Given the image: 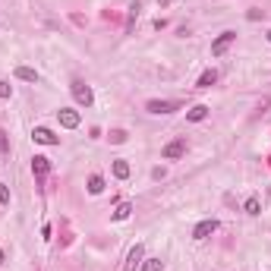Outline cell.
Instances as JSON below:
<instances>
[{"label":"cell","mask_w":271,"mask_h":271,"mask_svg":"<svg viewBox=\"0 0 271 271\" xmlns=\"http://www.w3.org/2000/svg\"><path fill=\"white\" fill-rule=\"evenodd\" d=\"M268 41H271V32H268Z\"/></svg>","instance_id":"cell-25"},{"label":"cell","mask_w":271,"mask_h":271,"mask_svg":"<svg viewBox=\"0 0 271 271\" xmlns=\"http://www.w3.org/2000/svg\"><path fill=\"white\" fill-rule=\"evenodd\" d=\"M136 19H139V0L133 6H129V13H126V35L133 32V25H136Z\"/></svg>","instance_id":"cell-16"},{"label":"cell","mask_w":271,"mask_h":271,"mask_svg":"<svg viewBox=\"0 0 271 271\" xmlns=\"http://www.w3.org/2000/svg\"><path fill=\"white\" fill-rule=\"evenodd\" d=\"M16 79H22V82H38V72L32 67H16Z\"/></svg>","instance_id":"cell-14"},{"label":"cell","mask_w":271,"mask_h":271,"mask_svg":"<svg viewBox=\"0 0 271 271\" xmlns=\"http://www.w3.org/2000/svg\"><path fill=\"white\" fill-rule=\"evenodd\" d=\"M177 108H180L177 101H161V98H151V101L145 104V110H148V114H174Z\"/></svg>","instance_id":"cell-4"},{"label":"cell","mask_w":271,"mask_h":271,"mask_svg":"<svg viewBox=\"0 0 271 271\" xmlns=\"http://www.w3.org/2000/svg\"><path fill=\"white\" fill-rule=\"evenodd\" d=\"M0 158H10V136H6V129H0Z\"/></svg>","instance_id":"cell-19"},{"label":"cell","mask_w":271,"mask_h":271,"mask_svg":"<svg viewBox=\"0 0 271 271\" xmlns=\"http://www.w3.org/2000/svg\"><path fill=\"white\" fill-rule=\"evenodd\" d=\"M3 259H6V255H3V249H0V265H3Z\"/></svg>","instance_id":"cell-24"},{"label":"cell","mask_w":271,"mask_h":271,"mask_svg":"<svg viewBox=\"0 0 271 271\" xmlns=\"http://www.w3.org/2000/svg\"><path fill=\"white\" fill-rule=\"evenodd\" d=\"M215 82H217V72H215V70H205L202 76H199V82H196V85H199V89H211Z\"/></svg>","instance_id":"cell-13"},{"label":"cell","mask_w":271,"mask_h":271,"mask_svg":"<svg viewBox=\"0 0 271 271\" xmlns=\"http://www.w3.org/2000/svg\"><path fill=\"white\" fill-rule=\"evenodd\" d=\"M183 155H186V139H174V142L164 145V151H161L164 161H180Z\"/></svg>","instance_id":"cell-2"},{"label":"cell","mask_w":271,"mask_h":271,"mask_svg":"<svg viewBox=\"0 0 271 271\" xmlns=\"http://www.w3.org/2000/svg\"><path fill=\"white\" fill-rule=\"evenodd\" d=\"M72 98H76L82 108H91V101H95V95H91V85H85L82 79H76V82H72Z\"/></svg>","instance_id":"cell-1"},{"label":"cell","mask_w":271,"mask_h":271,"mask_svg":"<svg viewBox=\"0 0 271 271\" xmlns=\"http://www.w3.org/2000/svg\"><path fill=\"white\" fill-rule=\"evenodd\" d=\"M114 177H117V180H126V177H129V161H126V158L114 161Z\"/></svg>","instance_id":"cell-12"},{"label":"cell","mask_w":271,"mask_h":271,"mask_svg":"<svg viewBox=\"0 0 271 271\" xmlns=\"http://www.w3.org/2000/svg\"><path fill=\"white\" fill-rule=\"evenodd\" d=\"M142 259H145V246H142V243H136V246L129 249V255H126V265H123V271H136L139 265H142Z\"/></svg>","instance_id":"cell-5"},{"label":"cell","mask_w":271,"mask_h":271,"mask_svg":"<svg viewBox=\"0 0 271 271\" xmlns=\"http://www.w3.org/2000/svg\"><path fill=\"white\" fill-rule=\"evenodd\" d=\"M32 174L41 180V177H48L51 174V158H44V155H35L32 158Z\"/></svg>","instance_id":"cell-8"},{"label":"cell","mask_w":271,"mask_h":271,"mask_svg":"<svg viewBox=\"0 0 271 271\" xmlns=\"http://www.w3.org/2000/svg\"><path fill=\"white\" fill-rule=\"evenodd\" d=\"M10 95H13V85L0 79V101H6V98H10Z\"/></svg>","instance_id":"cell-21"},{"label":"cell","mask_w":271,"mask_h":271,"mask_svg":"<svg viewBox=\"0 0 271 271\" xmlns=\"http://www.w3.org/2000/svg\"><path fill=\"white\" fill-rule=\"evenodd\" d=\"M259 211H262L259 196H249V199H246V215H259Z\"/></svg>","instance_id":"cell-18"},{"label":"cell","mask_w":271,"mask_h":271,"mask_svg":"<svg viewBox=\"0 0 271 271\" xmlns=\"http://www.w3.org/2000/svg\"><path fill=\"white\" fill-rule=\"evenodd\" d=\"M208 114H211L208 104H196V108H189V110H186V120H189V123H202Z\"/></svg>","instance_id":"cell-10"},{"label":"cell","mask_w":271,"mask_h":271,"mask_svg":"<svg viewBox=\"0 0 271 271\" xmlns=\"http://www.w3.org/2000/svg\"><path fill=\"white\" fill-rule=\"evenodd\" d=\"M0 205H10V189L0 183Z\"/></svg>","instance_id":"cell-22"},{"label":"cell","mask_w":271,"mask_h":271,"mask_svg":"<svg viewBox=\"0 0 271 271\" xmlns=\"http://www.w3.org/2000/svg\"><path fill=\"white\" fill-rule=\"evenodd\" d=\"M142 271H164V262L161 259H142Z\"/></svg>","instance_id":"cell-17"},{"label":"cell","mask_w":271,"mask_h":271,"mask_svg":"<svg viewBox=\"0 0 271 271\" xmlns=\"http://www.w3.org/2000/svg\"><path fill=\"white\" fill-rule=\"evenodd\" d=\"M215 230H217V221H215V217H211V221H202L199 227L193 230V236H196V240H208V236L215 234Z\"/></svg>","instance_id":"cell-9"},{"label":"cell","mask_w":271,"mask_h":271,"mask_svg":"<svg viewBox=\"0 0 271 271\" xmlns=\"http://www.w3.org/2000/svg\"><path fill=\"white\" fill-rule=\"evenodd\" d=\"M32 139H35L38 145H60V139L51 133L48 126H35V129H32Z\"/></svg>","instance_id":"cell-6"},{"label":"cell","mask_w":271,"mask_h":271,"mask_svg":"<svg viewBox=\"0 0 271 271\" xmlns=\"http://www.w3.org/2000/svg\"><path fill=\"white\" fill-rule=\"evenodd\" d=\"M246 16H249V19H253V22H255V19H262V16H265V10H259V6H255V10H249Z\"/></svg>","instance_id":"cell-23"},{"label":"cell","mask_w":271,"mask_h":271,"mask_svg":"<svg viewBox=\"0 0 271 271\" xmlns=\"http://www.w3.org/2000/svg\"><path fill=\"white\" fill-rule=\"evenodd\" d=\"M89 193L91 196H98V193H104V177H89Z\"/></svg>","instance_id":"cell-15"},{"label":"cell","mask_w":271,"mask_h":271,"mask_svg":"<svg viewBox=\"0 0 271 271\" xmlns=\"http://www.w3.org/2000/svg\"><path fill=\"white\" fill-rule=\"evenodd\" d=\"M234 41H236V32H221V35H217L215 41H211V57H221Z\"/></svg>","instance_id":"cell-3"},{"label":"cell","mask_w":271,"mask_h":271,"mask_svg":"<svg viewBox=\"0 0 271 271\" xmlns=\"http://www.w3.org/2000/svg\"><path fill=\"white\" fill-rule=\"evenodd\" d=\"M129 215H133V205H129V202H120L114 211H110V217H114V221H126Z\"/></svg>","instance_id":"cell-11"},{"label":"cell","mask_w":271,"mask_h":271,"mask_svg":"<svg viewBox=\"0 0 271 271\" xmlns=\"http://www.w3.org/2000/svg\"><path fill=\"white\" fill-rule=\"evenodd\" d=\"M57 120H60L63 129H76V126H79V114H76V110H70V108H60V110H57Z\"/></svg>","instance_id":"cell-7"},{"label":"cell","mask_w":271,"mask_h":271,"mask_svg":"<svg viewBox=\"0 0 271 271\" xmlns=\"http://www.w3.org/2000/svg\"><path fill=\"white\" fill-rule=\"evenodd\" d=\"M108 139H110V142H114V145H123V142H126L129 136H126V129H110V136H108Z\"/></svg>","instance_id":"cell-20"}]
</instances>
